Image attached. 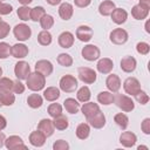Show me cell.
<instances>
[{
  "label": "cell",
  "mask_w": 150,
  "mask_h": 150,
  "mask_svg": "<svg viewBox=\"0 0 150 150\" xmlns=\"http://www.w3.org/2000/svg\"><path fill=\"white\" fill-rule=\"evenodd\" d=\"M26 80H27V83L26 84H27L28 89H30L33 91H39V90H42L45 88L46 76H43L42 74H40L38 71L29 74Z\"/></svg>",
  "instance_id": "cell-1"
},
{
  "label": "cell",
  "mask_w": 150,
  "mask_h": 150,
  "mask_svg": "<svg viewBox=\"0 0 150 150\" xmlns=\"http://www.w3.org/2000/svg\"><path fill=\"white\" fill-rule=\"evenodd\" d=\"M114 102H115V104H116L122 111H125V112L132 111L134 108H135L134 101L131 100V97H129V96H127V95L117 94L116 96H114Z\"/></svg>",
  "instance_id": "cell-2"
},
{
  "label": "cell",
  "mask_w": 150,
  "mask_h": 150,
  "mask_svg": "<svg viewBox=\"0 0 150 150\" xmlns=\"http://www.w3.org/2000/svg\"><path fill=\"white\" fill-rule=\"evenodd\" d=\"M13 34L19 41H27L32 35V29L26 23H19L13 28Z\"/></svg>",
  "instance_id": "cell-3"
},
{
  "label": "cell",
  "mask_w": 150,
  "mask_h": 150,
  "mask_svg": "<svg viewBox=\"0 0 150 150\" xmlns=\"http://www.w3.org/2000/svg\"><path fill=\"white\" fill-rule=\"evenodd\" d=\"M77 88V80L73 75H64L60 80V89L66 93H73Z\"/></svg>",
  "instance_id": "cell-4"
},
{
  "label": "cell",
  "mask_w": 150,
  "mask_h": 150,
  "mask_svg": "<svg viewBox=\"0 0 150 150\" xmlns=\"http://www.w3.org/2000/svg\"><path fill=\"white\" fill-rule=\"evenodd\" d=\"M81 54H82V57L87 61H95L100 57L101 55V52H100V48L95 45H87L82 48L81 50Z\"/></svg>",
  "instance_id": "cell-5"
},
{
  "label": "cell",
  "mask_w": 150,
  "mask_h": 150,
  "mask_svg": "<svg viewBox=\"0 0 150 150\" xmlns=\"http://www.w3.org/2000/svg\"><path fill=\"white\" fill-rule=\"evenodd\" d=\"M79 79L83 82V83H87V84H91L96 81V71L93 70L91 68H88V67H80L79 68Z\"/></svg>",
  "instance_id": "cell-6"
},
{
  "label": "cell",
  "mask_w": 150,
  "mask_h": 150,
  "mask_svg": "<svg viewBox=\"0 0 150 150\" xmlns=\"http://www.w3.org/2000/svg\"><path fill=\"white\" fill-rule=\"evenodd\" d=\"M128 33L123 28H115L109 35V39L114 45H123L128 41Z\"/></svg>",
  "instance_id": "cell-7"
},
{
  "label": "cell",
  "mask_w": 150,
  "mask_h": 150,
  "mask_svg": "<svg viewBox=\"0 0 150 150\" xmlns=\"http://www.w3.org/2000/svg\"><path fill=\"white\" fill-rule=\"evenodd\" d=\"M14 74L18 80H26L30 74V67L26 61H19L14 67Z\"/></svg>",
  "instance_id": "cell-8"
},
{
  "label": "cell",
  "mask_w": 150,
  "mask_h": 150,
  "mask_svg": "<svg viewBox=\"0 0 150 150\" xmlns=\"http://www.w3.org/2000/svg\"><path fill=\"white\" fill-rule=\"evenodd\" d=\"M123 88L127 94L135 96L141 90V83L136 77H128L123 83Z\"/></svg>",
  "instance_id": "cell-9"
},
{
  "label": "cell",
  "mask_w": 150,
  "mask_h": 150,
  "mask_svg": "<svg viewBox=\"0 0 150 150\" xmlns=\"http://www.w3.org/2000/svg\"><path fill=\"white\" fill-rule=\"evenodd\" d=\"M5 145L9 150H16V149H27V146L23 144V141L21 137L13 135L5 139Z\"/></svg>",
  "instance_id": "cell-10"
},
{
  "label": "cell",
  "mask_w": 150,
  "mask_h": 150,
  "mask_svg": "<svg viewBox=\"0 0 150 150\" xmlns=\"http://www.w3.org/2000/svg\"><path fill=\"white\" fill-rule=\"evenodd\" d=\"M35 70L43 76H49L53 73V64L48 60H39L35 63Z\"/></svg>",
  "instance_id": "cell-11"
},
{
  "label": "cell",
  "mask_w": 150,
  "mask_h": 150,
  "mask_svg": "<svg viewBox=\"0 0 150 150\" xmlns=\"http://www.w3.org/2000/svg\"><path fill=\"white\" fill-rule=\"evenodd\" d=\"M87 122H88V124L91 125L93 128H95V129H101V128H103L104 124H105V116H104V114L100 110V111H97L94 116L87 118Z\"/></svg>",
  "instance_id": "cell-12"
},
{
  "label": "cell",
  "mask_w": 150,
  "mask_h": 150,
  "mask_svg": "<svg viewBox=\"0 0 150 150\" xmlns=\"http://www.w3.org/2000/svg\"><path fill=\"white\" fill-rule=\"evenodd\" d=\"M76 38L82 42H88L93 38V29L89 26H80L76 29Z\"/></svg>",
  "instance_id": "cell-13"
},
{
  "label": "cell",
  "mask_w": 150,
  "mask_h": 150,
  "mask_svg": "<svg viewBox=\"0 0 150 150\" xmlns=\"http://www.w3.org/2000/svg\"><path fill=\"white\" fill-rule=\"evenodd\" d=\"M136 141H137V137L131 131H124L120 136V143L125 148H132L136 144Z\"/></svg>",
  "instance_id": "cell-14"
},
{
  "label": "cell",
  "mask_w": 150,
  "mask_h": 150,
  "mask_svg": "<svg viewBox=\"0 0 150 150\" xmlns=\"http://www.w3.org/2000/svg\"><path fill=\"white\" fill-rule=\"evenodd\" d=\"M149 8L148 6H144L142 4H138V5H135L132 8H131V15L136 19V20H143L148 16L149 14Z\"/></svg>",
  "instance_id": "cell-15"
},
{
  "label": "cell",
  "mask_w": 150,
  "mask_h": 150,
  "mask_svg": "<svg viewBox=\"0 0 150 150\" xmlns=\"http://www.w3.org/2000/svg\"><path fill=\"white\" fill-rule=\"evenodd\" d=\"M38 130H40L42 134H45L46 137H49L54 134V124L53 121L48 120V118H43L39 122L38 124Z\"/></svg>",
  "instance_id": "cell-16"
},
{
  "label": "cell",
  "mask_w": 150,
  "mask_h": 150,
  "mask_svg": "<svg viewBox=\"0 0 150 150\" xmlns=\"http://www.w3.org/2000/svg\"><path fill=\"white\" fill-rule=\"evenodd\" d=\"M11 54L15 59H23L28 55V47L23 43H15L11 47Z\"/></svg>",
  "instance_id": "cell-17"
},
{
  "label": "cell",
  "mask_w": 150,
  "mask_h": 150,
  "mask_svg": "<svg viewBox=\"0 0 150 150\" xmlns=\"http://www.w3.org/2000/svg\"><path fill=\"white\" fill-rule=\"evenodd\" d=\"M137 61L134 56H124L121 60V69L125 73H132L136 69Z\"/></svg>",
  "instance_id": "cell-18"
},
{
  "label": "cell",
  "mask_w": 150,
  "mask_h": 150,
  "mask_svg": "<svg viewBox=\"0 0 150 150\" xmlns=\"http://www.w3.org/2000/svg\"><path fill=\"white\" fill-rule=\"evenodd\" d=\"M59 45L62 48H70L74 45V35L70 32H62L59 35Z\"/></svg>",
  "instance_id": "cell-19"
},
{
  "label": "cell",
  "mask_w": 150,
  "mask_h": 150,
  "mask_svg": "<svg viewBox=\"0 0 150 150\" xmlns=\"http://www.w3.org/2000/svg\"><path fill=\"white\" fill-rule=\"evenodd\" d=\"M105 86H107V88H108L111 93H117V91L120 90V88H121V80H120V77H118L117 75L111 74V75H109V76L107 77V80H105Z\"/></svg>",
  "instance_id": "cell-20"
},
{
  "label": "cell",
  "mask_w": 150,
  "mask_h": 150,
  "mask_svg": "<svg viewBox=\"0 0 150 150\" xmlns=\"http://www.w3.org/2000/svg\"><path fill=\"white\" fill-rule=\"evenodd\" d=\"M96 67L101 74H109L114 68V62L109 57H103L97 62Z\"/></svg>",
  "instance_id": "cell-21"
},
{
  "label": "cell",
  "mask_w": 150,
  "mask_h": 150,
  "mask_svg": "<svg viewBox=\"0 0 150 150\" xmlns=\"http://www.w3.org/2000/svg\"><path fill=\"white\" fill-rule=\"evenodd\" d=\"M110 15H111L112 21H114L115 23H117V25L124 23V22L127 21V19H128V13H127V11L123 9V8H115Z\"/></svg>",
  "instance_id": "cell-22"
},
{
  "label": "cell",
  "mask_w": 150,
  "mask_h": 150,
  "mask_svg": "<svg viewBox=\"0 0 150 150\" xmlns=\"http://www.w3.org/2000/svg\"><path fill=\"white\" fill-rule=\"evenodd\" d=\"M45 142H46V136L40 130L30 132V135H29V143L33 146H42L45 144Z\"/></svg>",
  "instance_id": "cell-23"
},
{
  "label": "cell",
  "mask_w": 150,
  "mask_h": 150,
  "mask_svg": "<svg viewBox=\"0 0 150 150\" xmlns=\"http://www.w3.org/2000/svg\"><path fill=\"white\" fill-rule=\"evenodd\" d=\"M73 13H74V8H73V6L69 2H63V4L60 5V7H59V15L61 16V19L67 21V20H69L73 16Z\"/></svg>",
  "instance_id": "cell-24"
},
{
  "label": "cell",
  "mask_w": 150,
  "mask_h": 150,
  "mask_svg": "<svg viewBox=\"0 0 150 150\" xmlns=\"http://www.w3.org/2000/svg\"><path fill=\"white\" fill-rule=\"evenodd\" d=\"M82 110V114L86 116V118H89L91 116H94L97 111H100V107L97 103H94V102H88V103H84L81 108Z\"/></svg>",
  "instance_id": "cell-25"
},
{
  "label": "cell",
  "mask_w": 150,
  "mask_h": 150,
  "mask_svg": "<svg viewBox=\"0 0 150 150\" xmlns=\"http://www.w3.org/2000/svg\"><path fill=\"white\" fill-rule=\"evenodd\" d=\"M114 9H115V4L112 1H110V0H105V1L101 2L100 6H98V12L103 16L110 15Z\"/></svg>",
  "instance_id": "cell-26"
},
{
  "label": "cell",
  "mask_w": 150,
  "mask_h": 150,
  "mask_svg": "<svg viewBox=\"0 0 150 150\" xmlns=\"http://www.w3.org/2000/svg\"><path fill=\"white\" fill-rule=\"evenodd\" d=\"M60 89L56 88V87H48L47 89H45L43 91V97L49 101V102H53V101H56L59 97H60Z\"/></svg>",
  "instance_id": "cell-27"
},
{
  "label": "cell",
  "mask_w": 150,
  "mask_h": 150,
  "mask_svg": "<svg viewBox=\"0 0 150 150\" xmlns=\"http://www.w3.org/2000/svg\"><path fill=\"white\" fill-rule=\"evenodd\" d=\"M63 105L66 108V110L69 112V114H76L80 109V103L75 100V98H66L64 102H63Z\"/></svg>",
  "instance_id": "cell-28"
},
{
  "label": "cell",
  "mask_w": 150,
  "mask_h": 150,
  "mask_svg": "<svg viewBox=\"0 0 150 150\" xmlns=\"http://www.w3.org/2000/svg\"><path fill=\"white\" fill-rule=\"evenodd\" d=\"M53 124H54V128H56L57 130H66L69 125V122H68V118L61 114V115L54 117Z\"/></svg>",
  "instance_id": "cell-29"
},
{
  "label": "cell",
  "mask_w": 150,
  "mask_h": 150,
  "mask_svg": "<svg viewBox=\"0 0 150 150\" xmlns=\"http://www.w3.org/2000/svg\"><path fill=\"white\" fill-rule=\"evenodd\" d=\"M90 134V127L88 123H81L76 128V136L80 139H87Z\"/></svg>",
  "instance_id": "cell-30"
},
{
  "label": "cell",
  "mask_w": 150,
  "mask_h": 150,
  "mask_svg": "<svg viewBox=\"0 0 150 150\" xmlns=\"http://www.w3.org/2000/svg\"><path fill=\"white\" fill-rule=\"evenodd\" d=\"M27 103H28V105H29L30 108L38 109V108H40V107L42 105L43 100H42V97H41L39 94H30V95L27 97Z\"/></svg>",
  "instance_id": "cell-31"
},
{
  "label": "cell",
  "mask_w": 150,
  "mask_h": 150,
  "mask_svg": "<svg viewBox=\"0 0 150 150\" xmlns=\"http://www.w3.org/2000/svg\"><path fill=\"white\" fill-rule=\"evenodd\" d=\"M114 121H115V123H116L122 130H125V129L128 128V125H129V118H128V116H127L125 114H123V112L116 114L115 117H114Z\"/></svg>",
  "instance_id": "cell-32"
},
{
  "label": "cell",
  "mask_w": 150,
  "mask_h": 150,
  "mask_svg": "<svg viewBox=\"0 0 150 150\" xmlns=\"http://www.w3.org/2000/svg\"><path fill=\"white\" fill-rule=\"evenodd\" d=\"M97 101L101 103V104H104V105H109L114 102V95L110 93V91H101L98 95H97Z\"/></svg>",
  "instance_id": "cell-33"
},
{
  "label": "cell",
  "mask_w": 150,
  "mask_h": 150,
  "mask_svg": "<svg viewBox=\"0 0 150 150\" xmlns=\"http://www.w3.org/2000/svg\"><path fill=\"white\" fill-rule=\"evenodd\" d=\"M38 42L41 46H49L52 43V34L48 30H42L38 34Z\"/></svg>",
  "instance_id": "cell-34"
},
{
  "label": "cell",
  "mask_w": 150,
  "mask_h": 150,
  "mask_svg": "<svg viewBox=\"0 0 150 150\" xmlns=\"http://www.w3.org/2000/svg\"><path fill=\"white\" fill-rule=\"evenodd\" d=\"M77 100L80 101V102H88L89 100H90V97H91V94H90V89L88 88V87H86V86H83L82 88H80L79 89V91H77Z\"/></svg>",
  "instance_id": "cell-35"
},
{
  "label": "cell",
  "mask_w": 150,
  "mask_h": 150,
  "mask_svg": "<svg viewBox=\"0 0 150 150\" xmlns=\"http://www.w3.org/2000/svg\"><path fill=\"white\" fill-rule=\"evenodd\" d=\"M46 14V11L41 6H36L34 8H30V20L33 21H40V19Z\"/></svg>",
  "instance_id": "cell-36"
},
{
  "label": "cell",
  "mask_w": 150,
  "mask_h": 150,
  "mask_svg": "<svg viewBox=\"0 0 150 150\" xmlns=\"http://www.w3.org/2000/svg\"><path fill=\"white\" fill-rule=\"evenodd\" d=\"M56 60H57V63L62 67H70L73 64V57L69 54H66V53L59 54Z\"/></svg>",
  "instance_id": "cell-37"
},
{
  "label": "cell",
  "mask_w": 150,
  "mask_h": 150,
  "mask_svg": "<svg viewBox=\"0 0 150 150\" xmlns=\"http://www.w3.org/2000/svg\"><path fill=\"white\" fill-rule=\"evenodd\" d=\"M13 89V81L8 77H0V93L12 91Z\"/></svg>",
  "instance_id": "cell-38"
},
{
  "label": "cell",
  "mask_w": 150,
  "mask_h": 150,
  "mask_svg": "<svg viewBox=\"0 0 150 150\" xmlns=\"http://www.w3.org/2000/svg\"><path fill=\"white\" fill-rule=\"evenodd\" d=\"M40 25H41V27H42L45 30H48V29L52 28L53 25H54V18H53L52 15H49V14H45V15L40 19Z\"/></svg>",
  "instance_id": "cell-39"
},
{
  "label": "cell",
  "mask_w": 150,
  "mask_h": 150,
  "mask_svg": "<svg viewBox=\"0 0 150 150\" xmlns=\"http://www.w3.org/2000/svg\"><path fill=\"white\" fill-rule=\"evenodd\" d=\"M16 14H18L19 19H21L22 21H27L30 19V8L28 6H21L18 8Z\"/></svg>",
  "instance_id": "cell-40"
},
{
  "label": "cell",
  "mask_w": 150,
  "mask_h": 150,
  "mask_svg": "<svg viewBox=\"0 0 150 150\" xmlns=\"http://www.w3.org/2000/svg\"><path fill=\"white\" fill-rule=\"evenodd\" d=\"M0 96H1L2 105H12L15 101V96H14V94H12V91L0 93Z\"/></svg>",
  "instance_id": "cell-41"
},
{
  "label": "cell",
  "mask_w": 150,
  "mask_h": 150,
  "mask_svg": "<svg viewBox=\"0 0 150 150\" xmlns=\"http://www.w3.org/2000/svg\"><path fill=\"white\" fill-rule=\"evenodd\" d=\"M48 114L54 118L59 115L62 114V105L59 104V103H52L49 107H48Z\"/></svg>",
  "instance_id": "cell-42"
},
{
  "label": "cell",
  "mask_w": 150,
  "mask_h": 150,
  "mask_svg": "<svg viewBox=\"0 0 150 150\" xmlns=\"http://www.w3.org/2000/svg\"><path fill=\"white\" fill-rule=\"evenodd\" d=\"M11 54V47L7 42H0V59H7Z\"/></svg>",
  "instance_id": "cell-43"
},
{
  "label": "cell",
  "mask_w": 150,
  "mask_h": 150,
  "mask_svg": "<svg viewBox=\"0 0 150 150\" xmlns=\"http://www.w3.org/2000/svg\"><path fill=\"white\" fill-rule=\"evenodd\" d=\"M136 50L141 55H146L150 52V46L146 42H138L137 46H136Z\"/></svg>",
  "instance_id": "cell-44"
},
{
  "label": "cell",
  "mask_w": 150,
  "mask_h": 150,
  "mask_svg": "<svg viewBox=\"0 0 150 150\" xmlns=\"http://www.w3.org/2000/svg\"><path fill=\"white\" fill-rule=\"evenodd\" d=\"M135 98H136V101H137L138 103H141V104H146V103L149 102V96H148V94H146L145 91H143V90H139V91L135 95Z\"/></svg>",
  "instance_id": "cell-45"
},
{
  "label": "cell",
  "mask_w": 150,
  "mask_h": 150,
  "mask_svg": "<svg viewBox=\"0 0 150 150\" xmlns=\"http://www.w3.org/2000/svg\"><path fill=\"white\" fill-rule=\"evenodd\" d=\"M9 29H11L9 25L5 21H1L0 22V39H5L9 34Z\"/></svg>",
  "instance_id": "cell-46"
},
{
  "label": "cell",
  "mask_w": 150,
  "mask_h": 150,
  "mask_svg": "<svg viewBox=\"0 0 150 150\" xmlns=\"http://www.w3.org/2000/svg\"><path fill=\"white\" fill-rule=\"evenodd\" d=\"M53 149L54 150H68L69 144H68V142H66L63 139H59L53 144Z\"/></svg>",
  "instance_id": "cell-47"
},
{
  "label": "cell",
  "mask_w": 150,
  "mask_h": 150,
  "mask_svg": "<svg viewBox=\"0 0 150 150\" xmlns=\"http://www.w3.org/2000/svg\"><path fill=\"white\" fill-rule=\"evenodd\" d=\"M15 94H22L25 91V86L22 84V82L20 80L13 81V89H12Z\"/></svg>",
  "instance_id": "cell-48"
},
{
  "label": "cell",
  "mask_w": 150,
  "mask_h": 150,
  "mask_svg": "<svg viewBox=\"0 0 150 150\" xmlns=\"http://www.w3.org/2000/svg\"><path fill=\"white\" fill-rule=\"evenodd\" d=\"M141 129L145 135H150V118L149 117L143 120V122L141 124Z\"/></svg>",
  "instance_id": "cell-49"
},
{
  "label": "cell",
  "mask_w": 150,
  "mask_h": 150,
  "mask_svg": "<svg viewBox=\"0 0 150 150\" xmlns=\"http://www.w3.org/2000/svg\"><path fill=\"white\" fill-rule=\"evenodd\" d=\"M13 7L9 4H2L0 2V15H7L12 12Z\"/></svg>",
  "instance_id": "cell-50"
},
{
  "label": "cell",
  "mask_w": 150,
  "mask_h": 150,
  "mask_svg": "<svg viewBox=\"0 0 150 150\" xmlns=\"http://www.w3.org/2000/svg\"><path fill=\"white\" fill-rule=\"evenodd\" d=\"M91 0H74V4L75 6L80 7V8H84V7H88L90 5Z\"/></svg>",
  "instance_id": "cell-51"
},
{
  "label": "cell",
  "mask_w": 150,
  "mask_h": 150,
  "mask_svg": "<svg viewBox=\"0 0 150 150\" xmlns=\"http://www.w3.org/2000/svg\"><path fill=\"white\" fill-rule=\"evenodd\" d=\"M6 125H7L6 118H5L2 115H0V130H4V129L6 128Z\"/></svg>",
  "instance_id": "cell-52"
},
{
  "label": "cell",
  "mask_w": 150,
  "mask_h": 150,
  "mask_svg": "<svg viewBox=\"0 0 150 150\" xmlns=\"http://www.w3.org/2000/svg\"><path fill=\"white\" fill-rule=\"evenodd\" d=\"M5 139H6V136H5V134L1 132V130H0V148L4 146V144H5Z\"/></svg>",
  "instance_id": "cell-53"
},
{
  "label": "cell",
  "mask_w": 150,
  "mask_h": 150,
  "mask_svg": "<svg viewBox=\"0 0 150 150\" xmlns=\"http://www.w3.org/2000/svg\"><path fill=\"white\" fill-rule=\"evenodd\" d=\"M49 5H52V6H55V5H59L60 2H61V0H46Z\"/></svg>",
  "instance_id": "cell-54"
},
{
  "label": "cell",
  "mask_w": 150,
  "mask_h": 150,
  "mask_svg": "<svg viewBox=\"0 0 150 150\" xmlns=\"http://www.w3.org/2000/svg\"><path fill=\"white\" fill-rule=\"evenodd\" d=\"M18 1H19L20 4H22L23 6H27V5H29V4H30L33 0H18Z\"/></svg>",
  "instance_id": "cell-55"
},
{
  "label": "cell",
  "mask_w": 150,
  "mask_h": 150,
  "mask_svg": "<svg viewBox=\"0 0 150 150\" xmlns=\"http://www.w3.org/2000/svg\"><path fill=\"white\" fill-rule=\"evenodd\" d=\"M139 4H142V5H144V6L150 7V0H139Z\"/></svg>",
  "instance_id": "cell-56"
},
{
  "label": "cell",
  "mask_w": 150,
  "mask_h": 150,
  "mask_svg": "<svg viewBox=\"0 0 150 150\" xmlns=\"http://www.w3.org/2000/svg\"><path fill=\"white\" fill-rule=\"evenodd\" d=\"M145 30H146L148 33H150V28H149V21L145 23Z\"/></svg>",
  "instance_id": "cell-57"
},
{
  "label": "cell",
  "mask_w": 150,
  "mask_h": 150,
  "mask_svg": "<svg viewBox=\"0 0 150 150\" xmlns=\"http://www.w3.org/2000/svg\"><path fill=\"white\" fill-rule=\"evenodd\" d=\"M137 149H138V150H141V149H148V146H144V145H139Z\"/></svg>",
  "instance_id": "cell-58"
},
{
  "label": "cell",
  "mask_w": 150,
  "mask_h": 150,
  "mask_svg": "<svg viewBox=\"0 0 150 150\" xmlns=\"http://www.w3.org/2000/svg\"><path fill=\"white\" fill-rule=\"evenodd\" d=\"M1 75H2V68L0 67V77H1Z\"/></svg>",
  "instance_id": "cell-59"
},
{
  "label": "cell",
  "mask_w": 150,
  "mask_h": 150,
  "mask_svg": "<svg viewBox=\"0 0 150 150\" xmlns=\"http://www.w3.org/2000/svg\"><path fill=\"white\" fill-rule=\"evenodd\" d=\"M2 105V101H1V96H0V107Z\"/></svg>",
  "instance_id": "cell-60"
},
{
  "label": "cell",
  "mask_w": 150,
  "mask_h": 150,
  "mask_svg": "<svg viewBox=\"0 0 150 150\" xmlns=\"http://www.w3.org/2000/svg\"><path fill=\"white\" fill-rule=\"evenodd\" d=\"M1 21H2V20H1V15H0V22H1Z\"/></svg>",
  "instance_id": "cell-61"
},
{
  "label": "cell",
  "mask_w": 150,
  "mask_h": 150,
  "mask_svg": "<svg viewBox=\"0 0 150 150\" xmlns=\"http://www.w3.org/2000/svg\"><path fill=\"white\" fill-rule=\"evenodd\" d=\"M2 1H4V0H0V2H2Z\"/></svg>",
  "instance_id": "cell-62"
}]
</instances>
